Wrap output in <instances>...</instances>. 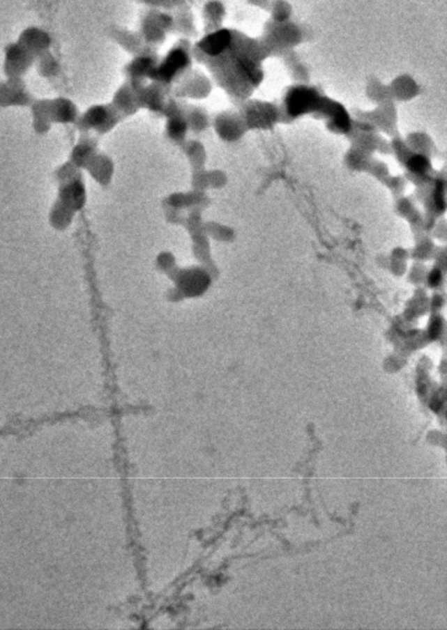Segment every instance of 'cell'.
I'll return each mask as SVG.
<instances>
[{
    "instance_id": "30bf717a",
    "label": "cell",
    "mask_w": 447,
    "mask_h": 630,
    "mask_svg": "<svg viewBox=\"0 0 447 630\" xmlns=\"http://www.w3.org/2000/svg\"><path fill=\"white\" fill-rule=\"evenodd\" d=\"M316 104V93L310 89H296L289 96V109L294 114H301Z\"/></svg>"
},
{
    "instance_id": "8fae6325",
    "label": "cell",
    "mask_w": 447,
    "mask_h": 630,
    "mask_svg": "<svg viewBox=\"0 0 447 630\" xmlns=\"http://www.w3.org/2000/svg\"><path fill=\"white\" fill-rule=\"evenodd\" d=\"M164 15L149 16L143 22V38L149 43H158L163 37Z\"/></svg>"
},
{
    "instance_id": "5b68a950",
    "label": "cell",
    "mask_w": 447,
    "mask_h": 630,
    "mask_svg": "<svg viewBox=\"0 0 447 630\" xmlns=\"http://www.w3.org/2000/svg\"><path fill=\"white\" fill-rule=\"evenodd\" d=\"M19 43L26 48L27 51H30L33 56H40L47 52L48 48L51 47V37L48 36L47 32L43 31L41 29L30 27L22 32Z\"/></svg>"
},
{
    "instance_id": "6da1fadb",
    "label": "cell",
    "mask_w": 447,
    "mask_h": 630,
    "mask_svg": "<svg viewBox=\"0 0 447 630\" xmlns=\"http://www.w3.org/2000/svg\"><path fill=\"white\" fill-rule=\"evenodd\" d=\"M188 64H189L188 53L183 49H173L167 57L164 58L163 62L156 66V68L153 69L149 78L168 83L170 80H173L183 69L186 68Z\"/></svg>"
},
{
    "instance_id": "7c38bea8",
    "label": "cell",
    "mask_w": 447,
    "mask_h": 630,
    "mask_svg": "<svg viewBox=\"0 0 447 630\" xmlns=\"http://www.w3.org/2000/svg\"><path fill=\"white\" fill-rule=\"evenodd\" d=\"M40 56L41 57L38 59V66H37L40 74L45 78H52L54 75H57L59 72V66H58L56 58L48 52L43 53Z\"/></svg>"
},
{
    "instance_id": "52a82bcc",
    "label": "cell",
    "mask_w": 447,
    "mask_h": 630,
    "mask_svg": "<svg viewBox=\"0 0 447 630\" xmlns=\"http://www.w3.org/2000/svg\"><path fill=\"white\" fill-rule=\"evenodd\" d=\"M231 43V32L221 30V31L213 32L205 37L199 43V47L202 52H205L209 56H220L221 53L226 51L227 48L229 47Z\"/></svg>"
},
{
    "instance_id": "3957f363",
    "label": "cell",
    "mask_w": 447,
    "mask_h": 630,
    "mask_svg": "<svg viewBox=\"0 0 447 630\" xmlns=\"http://www.w3.org/2000/svg\"><path fill=\"white\" fill-rule=\"evenodd\" d=\"M115 118L112 107L110 109L109 106L98 105L90 107L89 110L80 117V122L83 126L101 132L112 128L116 123Z\"/></svg>"
},
{
    "instance_id": "4fadbf2b",
    "label": "cell",
    "mask_w": 447,
    "mask_h": 630,
    "mask_svg": "<svg viewBox=\"0 0 447 630\" xmlns=\"http://www.w3.org/2000/svg\"><path fill=\"white\" fill-rule=\"evenodd\" d=\"M185 131H186V122L181 117L176 116L169 120L168 132L169 136L172 138H180V137L184 136Z\"/></svg>"
},
{
    "instance_id": "277c9868",
    "label": "cell",
    "mask_w": 447,
    "mask_h": 630,
    "mask_svg": "<svg viewBox=\"0 0 447 630\" xmlns=\"http://www.w3.org/2000/svg\"><path fill=\"white\" fill-rule=\"evenodd\" d=\"M29 100L30 96L20 78H9L0 84V105H25Z\"/></svg>"
},
{
    "instance_id": "7a4b0ae2",
    "label": "cell",
    "mask_w": 447,
    "mask_h": 630,
    "mask_svg": "<svg viewBox=\"0 0 447 630\" xmlns=\"http://www.w3.org/2000/svg\"><path fill=\"white\" fill-rule=\"evenodd\" d=\"M33 59L35 56L20 43L10 45L6 52L4 68L6 75L9 78H20L31 67Z\"/></svg>"
},
{
    "instance_id": "8992f818",
    "label": "cell",
    "mask_w": 447,
    "mask_h": 630,
    "mask_svg": "<svg viewBox=\"0 0 447 630\" xmlns=\"http://www.w3.org/2000/svg\"><path fill=\"white\" fill-rule=\"evenodd\" d=\"M48 115L51 121L69 123L78 117V111L72 101L64 98L56 100H48Z\"/></svg>"
},
{
    "instance_id": "ba28073f",
    "label": "cell",
    "mask_w": 447,
    "mask_h": 630,
    "mask_svg": "<svg viewBox=\"0 0 447 630\" xmlns=\"http://www.w3.org/2000/svg\"><path fill=\"white\" fill-rule=\"evenodd\" d=\"M156 61L151 56H138L127 67V75L132 82H139L141 79L151 77L153 69L156 68Z\"/></svg>"
},
{
    "instance_id": "9c48e42d",
    "label": "cell",
    "mask_w": 447,
    "mask_h": 630,
    "mask_svg": "<svg viewBox=\"0 0 447 630\" xmlns=\"http://www.w3.org/2000/svg\"><path fill=\"white\" fill-rule=\"evenodd\" d=\"M139 105L138 90L132 84L123 85L115 95V109L120 112H132Z\"/></svg>"
}]
</instances>
